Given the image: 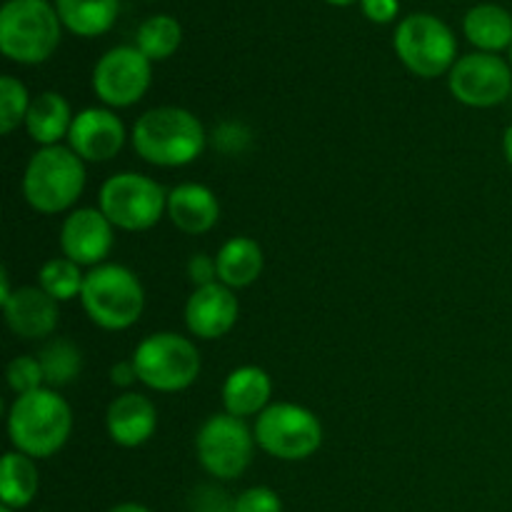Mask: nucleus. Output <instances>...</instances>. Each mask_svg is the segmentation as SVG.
Wrapping results in <instances>:
<instances>
[{"mask_svg":"<svg viewBox=\"0 0 512 512\" xmlns=\"http://www.w3.org/2000/svg\"><path fill=\"white\" fill-rule=\"evenodd\" d=\"M0 512H13V508H5V505H3V508H0Z\"/></svg>","mask_w":512,"mask_h":512,"instance_id":"58836bf2","label":"nucleus"},{"mask_svg":"<svg viewBox=\"0 0 512 512\" xmlns=\"http://www.w3.org/2000/svg\"><path fill=\"white\" fill-rule=\"evenodd\" d=\"M108 512H150L145 505H138V503H120L115 505V508H110Z\"/></svg>","mask_w":512,"mask_h":512,"instance_id":"c9c22d12","label":"nucleus"},{"mask_svg":"<svg viewBox=\"0 0 512 512\" xmlns=\"http://www.w3.org/2000/svg\"><path fill=\"white\" fill-rule=\"evenodd\" d=\"M255 443L280 460H305L323 443V425L308 408L275 403L255 423Z\"/></svg>","mask_w":512,"mask_h":512,"instance_id":"6e6552de","label":"nucleus"},{"mask_svg":"<svg viewBox=\"0 0 512 512\" xmlns=\"http://www.w3.org/2000/svg\"><path fill=\"white\" fill-rule=\"evenodd\" d=\"M13 295V290H10V283H8V273L5 270H0V303H5V300Z\"/></svg>","mask_w":512,"mask_h":512,"instance_id":"f704fd0d","label":"nucleus"},{"mask_svg":"<svg viewBox=\"0 0 512 512\" xmlns=\"http://www.w3.org/2000/svg\"><path fill=\"white\" fill-rule=\"evenodd\" d=\"M253 435L243 418L213 415L203 423L195 438L198 460L213 478L235 480L248 470L253 460Z\"/></svg>","mask_w":512,"mask_h":512,"instance_id":"9d476101","label":"nucleus"},{"mask_svg":"<svg viewBox=\"0 0 512 512\" xmlns=\"http://www.w3.org/2000/svg\"><path fill=\"white\" fill-rule=\"evenodd\" d=\"M110 378H113V385H118V388H128L130 383H135V380H138V373H135L133 360H130V363L113 365V370H110Z\"/></svg>","mask_w":512,"mask_h":512,"instance_id":"72a5a7b5","label":"nucleus"},{"mask_svg":"<svg viewBox=\"0 0 512 512\" xmlns=\"http://www.w3.org/2000/svg\"><path fill=\"white\" fill-rule=\"evenodd\" d=\"M70 148L90 163L113 160L125 145V128L110 110L88 108L78 113L70 125Z\"/></svg>","mask_w":512,"mask_h":512,"instance_id":"4468645a","label":"nucleus"},{"mask_svg":"<svg viewBox=\"0 0 512 512\" xmlns=\"http://www.w3.org/2000/svg\"><path fill=\"white\" fill-rule=\"evenodd\" d=\"M40 365H43L45 383L53 388H63V385L73 383L78 378L80 368H83V355H80L78 345L68 338H53L40 348L38 353Z\"/></svg>","mask_w":512,"mask_h":512,"instance_id":"393cba45","label":"nucleus"},{"mask_svg":"<svg viewBox=\"0 0 512 512\" xmlns=\"http://www.w3.org/2000/svg\"><path fill=\"white\" fill-rule=\"evenodd\" d=\"M70 125H73L70 105L60 93L48 90V93H40L38 98L30 100L25 128H28L30 138L43 145V148L58 145V140L65 133H70Z\"/></svg>","mask_w":512,"mask_h":512,"instance_id":"aec40b11","label":"nucleus"},{"mask_svg":"<svg viewBox=\"0 0 512 512\" xmlns=\"http://www.w3.org/2000/svg\"><path fill=\"white\" fill-rule=\"evenodd\" d=\"M512 90V68L495 53H470L450 70V93L470 108L500 105Z\"/></svg>","mask_w":512,"mask_h":512,"instance_id":"f8f14e48","label":"nucleus"},{"mask_svg":"<svg viewBox=\"0 0 512 512\" xmlns=\"http://www.w3.org/2000/svg\"><path fill=\"white\" fill-rule=\"evenodd\" d=\"M235 512H283V500L275 490L258 485V488H248L238 495Z\"/></svg>","mask_w":512,"mask_h":512,"instance_id":"c756f323","label":"nucleus"},{"mask_svg":"<svg viewBox=\"0 0 512 512\" xmlns=\"http://www.w3.org/2000/svg\"><path fill=\"white\" fill-rule=\"evenodd\" d=\"M273 385H270L268 373L255 365L233 370L223 385V405L228 415L235 418H250V415L263 413L268 405Z\"/></svg>","mask_w":512,"mask_h":512,"instance_id":"6ab92c4d","label":"nucleus"},{"mask_svg":"<svg viewBox=\"0 0 512 512\" xmlns=\"http://www.w3.org/2000/svg\"><path fill=\"white\" fill-rule=\"evenodd\" d=\"M105 423H108L113 443L123 445V448H138L153 438L155 428H158V410L145 395L125 393L110 403Z\"/></svg>","mask_w":512,"mask_h":512,"instance_id":"f3484780","label":"nucleus"},{"mask_svg":"<svg viewBox=\"0 0 512 512\" xmlns=\"http://www.w3.org/2000/svg\"><path fill=\"white\" fill-rule=\"evenodd\" d=\"M168 215L175 228L188 235H200L218 223L220 203L205 185L185 183L168 193Z\"/></svg>","mask_w":512,"mask_h":512,"instance_id":"a211bd4d","label":"nucleus"},{"mask_svg":"<svg viewBox=\"0 0 512 512\" xmlns=\"http://www.w3.org/2000/svg\"><path fill=\"white\" fill-rule=\"evenodd\" d=\"M240 305L233 295V288L223 283H210L195 288V293L185 305V323L195 338L215 340L230 333L238 320Z\"/></svg>","mask_w":512,"mask_h":512,"instance_id":"2eb2a0df","label":"nucleus"},{"mask_svg":"<svg viewBox=\"0 0 512 512\" xmlns=\"http://www.w3.org/2000/svg\"><path fill=\"white\" fill-rule=\"evenodd\" d=\"M60 248L65 258L78 265H95L113 248V223L103 210L80 208L68 215L60 230Z\"/></svg>","mask_w":512,"mask_h":512,"instance_id":"ddd939ff","label":"nucleus"},{"mask_svg":"<svg viewBox=\"0 0 512 512\" xmlns=\"http://www.w3.org/2000/svg\"><path fill=\"white\" fill-rule=\"evenodd\" d=\"M503 150H505V158H508V163L512 165V125L508 130H505V138H503Z\"/></svg>","mask_w":512,"mask_h":512,"instance_id":"e433bc0d","label":"nucleus"},{"mask_svg":"<svg viewBox=\"0 0 512 512\" xmlns=\"http://www.w3.org/2000/svg\"><path fill=\"white\" fill-rule=\"evenodd\" d=\"M150 58L140 48L120 45L108 50L93 70V90L103 103L128 108L138 103L150 85Z\"/></svg>","mask_w":512,"mask_h":512,"instance_id":"9b49d317","label":"nucleus"},{"mask_svg":"<svg viewBox=\"0 0 512 512\" xmlns=\"http://www.w3.org/2000/svg\"><path fill=\"white\" fill-rule=\"evenodd\" d=\"M60 23L48 0H8L0 10V50L15 63H43L58 48Z\"/></svg>","mask_w":512,"mask_h":512,"instance_id":"7ed1b4c3","label":"nucleus"},{"mask_svg":"<svg viewBox=\"0 0 512 512\" xmlns=\"http://www.w3.org/2000/svg\"><path fill=\"white\" fill-rule=\"evenodd\" d=\"M45 373L43 365L38 358H30V355H20V358L10 360L8 365V385L18 395L35 393V390L43 388Z\"/></svg>","mask_w":512,"mask_h":512,"instance_id":"c85d7f7f","label":"nucleus"},{"mask_svg":"<svg viewBox=\"0 0 512 512\" xmlns=\"http://www.w3.org/2000/svg\"><path fill=\"white\" fill-rule=\"evenodd\" d=\"M463 28L480 53H498L512 45V15L495 3L475 5L465 15Z\"/></svg>","mask_w":512,"mask_h":512,"instance_id":"4be33fe9","label":"nucleus"},{"mask_svg":"<svg viewBox=\"0 0 512 512\" xmlns=\"http://www.w3.org/2000/svg\"><path fill=\"white\" fill-rule=\"evenodd\" d=\"M190 512H235V500L225 490L213 488V485H203L193 493L190 500Z\"/></svg>","mask_w":512,"mask_h":512,"instance_id":"7c9ffc66","label":"nucleus"},{"mask_svg":"<svg viewBox=\"0 0 512 512\" xmlns=\"http://www.w3.org/2000/svg\"><path fill=\"white\" fill-rule=\"evenodd\" d=\"M133 148L148 163L178 168L203 153L205 128L190 110L173 105L153 108L135 123Z\"/></svg>","mask_w":512,"mask_h":512,"instance_id":"f03ea898","label":"nucleus"},{"mask_svg":"<svg viewBox=\"0 0 512 512\" xmlns=\"http://www.w3.org/2000/svg\"><path fill=\"white\" fill-rule=\"evenodd\" d=\"M455 48L453 30L435 15H408L395 30V53L420 78H438L445 70H453Z\"/></svg>","mask_w":512,"mask_h":512,"instance_id":"0eeeda50","label":"nucleus"},{"mask_svg":"<svg viewBox=\"0 0 512 512\" xmlns=\"http://www.w3.org/2000/svg\"><path fill=\"white\" fill-rule=\"evenodd\" d=\"M360 5L373 23H390L400 8L398 0H360Z\"/></svg>","mask_w":512,"mask_h":512,"instance_id":"473e14b6","label":"nucleus"},{"mask_svg":"<svg viewBox=\"0 0 512 512\" xmlns=\"http://www.w3.org/2000/svg\"><path fill=\"white\" fill-rule=\"evenodd\" d=\"M40 478L33 458L25 453H5L0 463V500L5 508L20 510L38 495Z\"/></svg>","mask_w":512,"mask_h":512,"instance_id":"b1692460","label":"nucleus"},{"mask_svg":"<svg viewBox=\"0 0 512 512\" xmlns=\"http://www.w3.org/2000/svg\"><path fill=\"white\" fill-rule=\"evenodd\" d=\"M83 308L95 325L125 330L138 323L145 308V293L138 275L123 265H100L85 275Z\"/></svg>","mask_w":512,"mask_h":512,"instance_id":"39448f33","label":"nucleus"},{"mask_svg":"<svg viewBox=\"0 0 512 512\" xmlns=\"http://www.w3.org/2000/svg\"><path fill=\"white\" fill-rule=\"evenodd\" d=\"M73 413L55 390L40 388L18 395L8 415L10 443L30 458H50L70 438Z\"/></svg>","mask_w":512,"mask_h":512,"instance_id":"f257e3e1","label":"nucleus"},{"mask_svg":"<svg viewBox=\"0 0 512 512\" xmlns=\"http://www.w3.org/2000/svg\"><path fill=\"white\" fill-rule=\"evenodd\" d=\"M328 3H333V5H350V3H355V0H328Z\"/></svg>","mask_w":512,"mask_h":512,"instance_id":"4c0bfd02","label":"nucleus"},{"mask_svg":"<svg viewBox=\"0 0 512 512\" xmlns=\"http://www.w3.org/2000/svg\"><path fill=\"white\" fill-rule=\"evenodd\" d=\"M40 288L50 295L53 300H73L75 295L83 293L85 275L80 273V265L73 263L70 258H53L40 268L38 273Z\"/></svg>","mask_w":512,"mask_h":512,"instance_id":"bb28decb","label":"nucleus"},{"mask_svg":"<svg viewBox=\"0 0 512 512\" xmlns=\"http://www.w3.org/2000/svg\"><path fill=\"white\" fill-rule=\"evenodd\" d=\"M30 110L28 90L13 75L0 78V133H13L20 123H25Z\"/></svg>","mask_w":512,"mask_h":512,"instance_id":"cd10ccee","label":"nucleus"},{"mask_svg":"<svg viewBox=\"0 0 512 512\" xmlns=\"http://www.w3.org/2000/svg\"><path fill=\"white\" fill-rule=\"evenodd\" d=\"M85 188L83 158L73 148L48 145L30 158L23 195L38 213H60L80 198Z\"/></svg>","mask_w":512,"mask_h":512,"instance_id":"20e7f679","label":"nucleus"},{"mask_svg":"<svg viewBox=\"0 0 512 512\" xmlns=\"http://www.w3.org/2000/svg\"><path fill=\"white\" fill-rule=\"evenodd\" d=\"M135 373L140 383L160 393L190 388L200 375V353L178 333H155L135 348Z\"/></svg>","mask_w":512,"mask_h":512,"instance_id":"423d86ee","label":"nucleus"},{"mask_svg":"<svg viewBox=\"0 0 512 512\" xmlns=\"http://www.w3.org/2000/svg\"><path fill=\"white\" fill-rule=\"evenodd\" d=\"M183 40V28L170 15H153L145 20L138 30V45L140 53L148 55L150 60H165L180 48Z\"/></svg>","mask_w":512,"mask_h":512,"instance_id":"a878e982","label":"nucleus"},{"mask_svg":"<svg viewBox=\"0 0 512 512\" xmlns=\"http://www.w3.org/2000/svg\"><path fill=\"white\" fill-rule=\"evenodd\" d=\"M510 63H512V45H510Z\"/></svg>","mask_w":512,"mask_h":512,"instance_id":"ea45409f","label":"nucleus"},{"mask_svg":"<svg viewBox=\"0 0 512 512\" xmlns=\"http://www.w3.org/2000/svg\"><path fill=\"white\" fill-rule=\"evenodd\" d=\"M218 278L228 288H248L263 273V248L253 238H233L220 248Z\"/></svg>","mask_w":512,"mask_h":512,"instance_id":"412c9836","label":"nucleus"},{"mask_svg":"<svg viewBox=\"0 0 512 512\" xmlns=\"http://www.w3.org/2000/svg\"><path fill=\"white\" fill-rule=\"evenodd\" d=\"M55 10L70 33L95 38L113 28L120 0H55Z\"/></svg>","mask_w":512,"mask_h":512,"instance_id":"5701e85b","label":"nucleus"},{"mask_svg":"<svg viewBox=\"0 0 512 512\" xmlns=\"http://www.w3.org/2000/svg\"><path fill=\"white\" fill-rule=\"evenodd\" d=\"M5 323L25 340L48 338L58 325V300L43 288H18L3 303Z\"/></svg>","mask_w":512,"mask_h":512,"instance_id":"dca6fc26","label":"nucleus"},{"mask_svg":"<svg viewBox=\"0 0 512 512\" xmlns=\"http://www.w3.org/2000/svg\"><path fill=\"white\" fill-rule=\"evenodd\" d=\"M168 208L163 185L140 173H118L100 188V210L123 230H148Z\"/></svg>","mask_w":512,"mask_h":512,"instance_id":"1a4fd4ad","label":"nucleus"},{"mask_svg":"<svg viewBox=\"0 0 512 512\" xmlns=\"http://www.w3.org/2000/svg\"><path fill=\"white\" fill-rule=\"evenodd\" d=\"M188 275L190 280H193L198 288H203V285H210V283H218V263L215 260H210L208 255H193L188 263Z\"/></svg>","mask_w":512,"mask_h":512,"instance_id":"2f4dec72","label":"nucleus"}]
</instances>
